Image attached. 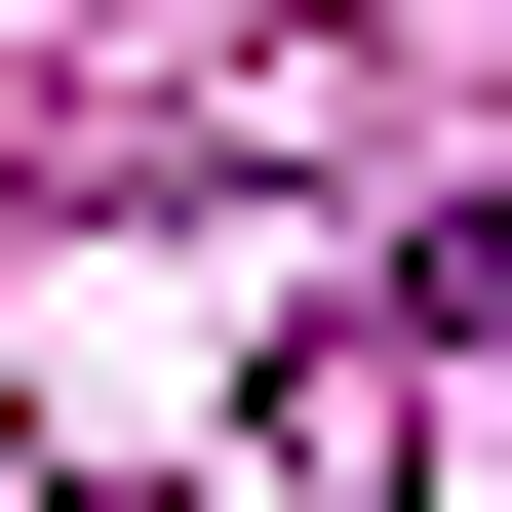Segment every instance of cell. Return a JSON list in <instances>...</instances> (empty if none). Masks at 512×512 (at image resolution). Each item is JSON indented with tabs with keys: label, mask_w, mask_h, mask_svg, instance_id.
I'll return each instance as SVG.
<instances>
[{
	"label": "cell",
	"mask_w": 512,
	"mask_h": 512,
	"mask_svg": "<svg viewBox=\"0 0 512 512\" xmlns=\"http://www.w3.org/2000/svg\"><path fill=\"white\" fill-rule=\"evenodd\" d=\"M434 316H512V237H473V276H434Z\"/></svg>",
	"instance_id": "6da1fadb"
}]
</instances>
